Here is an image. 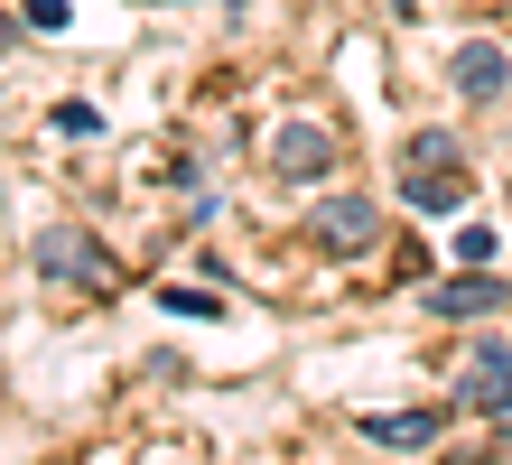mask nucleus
<instances>
[{"label":"nucleus","mask_w":512,"mask_h":465,"mask_svg":"<svg viewBox=\"0 0 512 465\" xmlns=\"http://www.w3.org/2000/svg\"><path fill=\"white\" fill-rule=\"evenodd\" d=\"M503 298H512V289H503L494 270H466V279H438V289H429V307H438V317H494Z\"/></svg>","instance_id":"39448f33"},{"label":"nucleus","mask_w":512,"mask_h":465,"mask_svg":"<svg viewBox=\"0 0 512 465\" xmlns=\"http://www.w3.org/2000/svg\"><path fill=\"white\" fill-rule=\"evenodd\" d=\"M401 196H410V214H457V205H466V186H457V168H410V177H401Z\"/></svg>","instance_id":"0eeeda50"},{"label":"nucleus","mask_w":512,"mask_h":465,"mask_svg":"<svg viewBox=\"0 0 512 465\" xmlns=\"http://www.w3.org/2000/svg\"><path fill=\"white\" fill-rule=\"evenodd\" d=\"M410 168H457V131H419L410 140Z\"/></svg>","instance_id":"9d476101"},{"label":"nucleus","mask_w":512,"mask_h":465,"mask_svg":"<svg viewBox=\"0 0 512 465\" xmlns=\"http://www.w3.org/2000/svg\"><path fill=\"white\" fill-rule=\"evenodd\" d=\"M308 233L326 242V252H364V242L382 233V214H373V196H326V205L308 214Z\"/></svg>","instance_id":"20e7f679"},{"label":"nucleus","mask_w":512,"mask_h":465,"mask_svg":"<svg viewBox=\"0 0 512 465\" xmlns=\"http://www.w3.org/2000/svg\"><path fill=\"white\" fill-rule=\"evenodd\" d=\"M19 28H28V19H10V10H0V56H10V47H19Z\"/></svg>","instance_id":"ddd939ff"},{"label":"nucleus","mask_w":512,"mask_h":465,"mask_svg":"<svg viewBox=\"0 0 512 465\" xmlns=\"http://www.w3.org/2000/svg\"><path fill=\"white\" fill-rule=\"evenodd\" d=\"M270 159H280V177H317L326 159H336V140H326L317 121H289V131L270 140Z\"/></svg>","instance_id":"423d86ee"},{"label":"nucleus","mask_w":512,"mask_h":465,"mask_svg":"<svg viewBox=\"0 0 512 465\" xmlns=\"http://www.w3.org/2000/svg\"><path fill=\"white\" fill-rule=\"evenodd\" d=\"M447 84H457L466 103H494V93H512V56L494 38H466L457 56H447Z\"/></svg>","instance_id":"f03ea898"},{"label":"nucleus","mask_w":512,"mask_h":465,"mask_svg":"<svg viewBox=\"0 0 512 465\" xmlns=\"http://www.w3.org/2000/svg\"><path fill=\"white\" fill-rule=\"evenodd\" d=\"M438 428L447 419H429V410H382V419H364V438L373 447H438Z\"/></svg>","instance_id":"6e6552de"},{"label":"nucleus","mask_w":512,"mask_h":465,"mask_svg":"<svg viewBox=\"0 0 512 465\" xmlns=\"http://www.w3.org/2000/svg\"><path fill=\"white\" fill-rule=\"evenodd\" d=\"M47 131H56V140H94V131H103V112H94V103H56V112H47Z\"/></svg>","instance_id":"1a4fd4ad"},{"label":"nucleus","mask_w":512,"mask_h":465,"mask_svg":"<svg viewBox=\"0 0 512 465\" xmlns=\"http://www.w3.org/2000/svg\"><path fill=\"white\" fill-rule=\"evenodd\" d=\"M19 19H28V28H66L75 0H19Z\"/></svg>","instance_id":"9b49d317"},{"label":"nucleus","mask_w":512,"mask_h":465,"mask_svg":"<svg viewBox=\"0 0 512 465\" xmlns=\"http://www.w3.org/2000/svg\"><path fill=\"white\" fill-rule=\"evenodd\" d=\"M391 10H419V0H391Z\"/></svg>","instance_id":"4468645a"},{"label":"nucleus","mask_w":512,"mask_h":465,"mask_svg":"<svg viewBox=\"0 0 512 465\" xmlns=\"http://www.w3.org/2000/svg\"><path fill=\"white\" fill-rule=\"evenodd\" d=\"M28 270H38V279H75V289H103L112 252H103L84 224H47L38 242H28Z\"/></svg>","instance_id":"f257e3e1"},{"label":"nucleus","mask_w":512,"mask_h":465,"mask_svg":"<svg viewBox=\"0 0 512 465\" xmlns=\"http://www.w3.org/2000/svg\"><path fill=\"white\" fill-rule=\"evenodd\" d=\"M457 261H466V270H475V261H494V233H485V224H466V233H457Z\"/></svg>","instance_id":"f8f14e48"},{"label":"nucleus","mask_w":512,"mask_h":465,"mask_svg":"<svg viewBox=\"0 0 512 465\" xmlns=\"http://www.w3.org/2000/svg\"><path fill=\"white\" fill-rule=\"evenodd\" d=\"M466 410H485L494 428H512V345H475V363H466Z\"/></svg>","instance_id":"7ed1b4c3"}]
</instances>
